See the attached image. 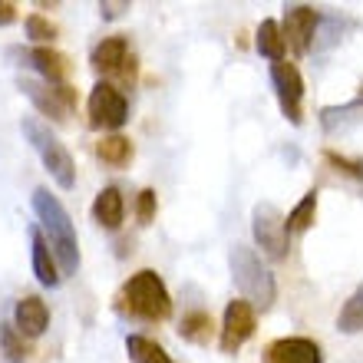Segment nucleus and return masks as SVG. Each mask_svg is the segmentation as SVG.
Masks as SVG:
<instances>
[{
    "label": "nucleus",
    "instance_id": "nucleus-1",
    "mask_svg": "<svg viewBox=\"0 0 363 363\" xmlns=\"http://www.w3.org/2000/svg\"><path fill=\"white\" fill-rule=\"evenodd\" d=\"M33 211L40 218V231L47 238L50 251L60 264V274L69 277L79 271V238H77V225L69 218V211L63 208V201L53 195L50 189H33Z\"/></svg>",
    "mask_w": 363,
    "mask_h": 363
},
{
    "label": "nucleus",
    "instance_id": "nucleus-2",
    "mask_svg": "<svg viewBox=\"0 0 363 363\" xmlns=\"http://www.w3.org/2000/svg\"><path fill=\"white\" fill-rule=\"evenodd\" d=\"M116 311L123 317L143 320V324H162V320L172 317V294H169L165 281L159 277V271L143 268L119 287Z\"/></svg>",
    "mask_w": 363,
    "mask_h": 363
},
{
    "label": "nucleus",
    "instance_id": "nucleus-3",
    "mask_svg": "<svg viewBox=\"0 0 363 363\" xmlns=\"http://www.w3.org/2000/svg\"><path fill=\"white\" fill-rule=\"evenodd\" d=\"M228 268H231V281L238 287L241 301H248L251 307H261V311H268V307L274 304L277 281H274V274L261 264L255 248H248V245H231Z\"/></svg>",
    "mask_w": 363,
    "mask_h": 363
},
{
    "label": "nucleus",
    "instance_id": "nucleus-4",
    "mask_svg": "<svg viewBox=\"0 0 363 363\" xmlns=\"http://www.w3.org/2000/svg\"><path fill=\"white\" fill-rule=\"evenodd\" d=\"M20 129H23V139L30 143V149L40 155L43 169L53 175V182L67 191L73 189V185H77V162H73V155H69L67 145L60 143V135L50 129V123H43L37 116H23Z\"/></svg>",
    "mask_w": 363,
    "mask_h": 363
},
{
    "label": "nucleus",
    "instance_id": "nucleus-5",
    "mask_svg": "<svg viewBox=\"0 0 363 363\" xmlns=\"http://www.w3.org/2000/svg\"><path fill=\"white\" fill-rule=\"evenodd\" d=\"M251 231H255L258 248L264 251L271 261H284L287 258V245H291L287 221L271 201H258V205H255V211H251Z\"/></svg>",
    "mask_w": 363,
    "mask_h": 363
},
{
    "label": "nucleus",
    "instance_id": "nucleus-6",
    "mask_svg": "<svg viewBox=\"0 0 363 363\" xmlns=\"http://www.w3.org/2000/svg\"><path fill=\"white\" fill-rule=\"evenodd\" d=\"M271 86H274L277 96V106L291 125H301L304 123V77L294 63H271Z\"/></svg>",
    "mask_w": 363,
    "mask_h": 363
},
{
    "label": "nucleus",
    "instance_id": "nucleus-7",
    "mask_svg": "<svg viewBox=\"0 0 363 363\" xmlns=\"http://www.w3.org/2000/svg\"><path fill=\"white\" fill-rule=\"evenodd\" d=\"M86 113H89V125L93 129H123L125 119H129V103L125 96L113 86V83H96L93 93L86 99Z\"/></svg>",
    "mask_w": 363,
    "mask_h": 363
},
{
    "label": "nucleus",
    "instance_id": "nucleus-8",
    "mask_svg": "<svg viewBox=\"0 0 363 363\" xmlns=\"http://www.w3.org/2000/svg\"><path fill=\"white\" fill-rule=\"evenodd\" d=\"M20 89L53 123H67V116L77 109V89L69 86V83L50 86V83H37V79H20Z\"/></svg>",
    "mask_w": 363,
    "mask_h": 363
},
{
    "label": "nucleus",
    "instance_id": "nucleus-9",
    "mask_svg": "<svg viewBox=\"0 0 363 363\" xmlns=\"http://www.w3.org/2000/svg\"><path fill=\"white\" fill-rule=\"evenodd\" d=\"M255 327H258V317H255V307L248 301H231L225 307V317H221V330H218V347L221 354H235L241 347L251 340L255 334Z\"/></svg>",
    "mask_w": 363,
    "mask_h": 363
},
{
    "label": "nucleus",
    "instance_id": "nucleus-10",
    "mask_svg": "<svg viewBox=\"0 0 363 363\" xmlns=\"http://www.w3.org/2000/svg\"><path fill=\"white\" fill-rule=\"evenodd\" d=\"M317 23H320V13L307 4H291L284 10V23H281V33H284V47H291L294 57H304L311 43L317 37Z\"/></svg>",
    "mask_w": 363,
    "mask_h": 363
},
{
    "label": "nucleus",
    "instance_id": "nucleus-11",
    "mask_svg": "<svg viewBox=\"0 0 363 363\" xmlns=\"http://www.w3.org/2000/svg\"><path fill=\"white\" fill-rule=\"evenodd\" d=\"M89 63H93V69L103 73V77H109V73H123L125 79L135 77V67H133L135 60H133V53H129V40L125 37H106L103 43H96Z\"/></svg>",
    "mask_w": 363,
    "mask_h": 363
},
{
    "label": "nucleus",
    "instance_id": "nucleus-12",
    "mask_svg": "<svg viewBox=\"0 0 363 363\" xmlns=\"http://www.w3.org/2000/svg\"><path fill=\"white\" fill-rule=\"evenodd\" d=\"M264 363H324V354L311 337H281L264 347Z\"/></svg>",
    "mask_w": 363,
    "mask_h": 363
},
{
    "label": "nucleus",
    "instance_id": "nucleus-13",
    "mask_svg": "<svg viewBox=\"0 0 363 363\" xmlns=\"http://www.w3.org/2000/svg\"><path fill=\"white\" fill-rule=\"evenodd\" d=\"M10 53H20L27 67H33L40 77L47 79L50 86H63L69 77V60L53 47H33V50H10Z\"/></svg>",
    "mask_w": 363,
    "mask_h": 363
},
{
    "label": "nucleus",
    "instance_id": "nucleus-14",
    "mask_svg": "<svg viewBox=\"0 0 363 363\" xmlns=\"http://www.w3.org/2000/svg\"><path fill=\"white\" fill-rule=\"evenodd\" d=\"M13 327H17L27 340L43 334L50 327V307L43 304V297H37V294L20 297L17 307H13Z\"/></svg>",
    "mask_w": 363,
    "mask_h": 363
},
{
    "label": "nucleus",
    "instance_id": "nucleus-15",
    "mask_svg": "<svg viewBox=\"0 0 363 363\" xmlns=\"http://www.w3.org/2000/svg\"><path fill=\"white\" fill-rule=\"evenodd\" d=\"M30 261H33V274H37V281L43 287H57L63 281L60 264L53 258V251H50L47 238H43V231H40V225L30 228Z\"/></svg>",
    "mask_w": 363,
    "mask_h": 363
},
{
    "label": "nucleus",
    "instance_id": "nucleus-16",
    "mask_svg": "<svg viewBox=\"0 0 363 363\" xmlns=\"http://www.w3.org/2000/svg\"><path fill=\"white\" fill-rule=\"evenodd\" d=\"M123 218H125L123 191L109 185V189H103L93 199V221L99 225V228H106V231H116L119 225H123Z\"/></svg>",
    "mask_w": 363,
    "mask_h": 363
},
{
    "label": "nucleus",
    "instance_id": "nucleus-17",
    "mask_svg": "<svg viewBox=\"0 0 363 363\" xmlns=\"http://www.w3.org/2000/svg\"><path fill=\"white\" fill-rule=\"evenodd\" d=\"M255 50L261 57H268L271 63H281L287 53L284 47V33H281V23L277 20H261L258 33H255Z\"/></svg>",
    "mask_w": 363,
    "mask_h": 363
},
{
    "label": "nucleus",
    "instance_id": "nucleus-18",
    "mask_svg": "<svg viewBox=\"0 0 363 363\" xmlns=\"http://www.w3.org/2000/svg\"><path fill=\"white\" fill-rule=\"evenodd\" d=\"M96 155H99V162L109 165V169H123V165L133 162V143L125 139V135H103L99 143H96Z\"/></svg>",
    "mask_w": 363,
    "mask_h": 363
},
{
    "label": "nucleus",
    "instance_id": "nucleus-19",
    "mask_svg": "<svg viewBox=\"0 0 363 363\" xmlns=\"http://www.w3.org/2000/svg\"><path fill=\"white\" fill-rule=\"evenodd\" d=\"M125 354L133 363H172V357L162 350V344H155L143 334H129L125 337Z\"/></svg>",
    "mask_w": 363,
    "mask_h": 363
},
{
    "label": "nucleus",
    "instance_id": "nucleus-20",
    "mask_svg": "<svg viewBox=\"0 0 363 363\" xmlns=\"http://www.w3.org/2000/svg\"><path fill=\"white\" fill-rule=\"evenodd\" d=\"M337 330L340 334H363V284L344 301L337 314Z\"/></svg>",
    "mask_w": 363,
    "mask_h": 363
},
{
    "label": "nucleus",
    "instance_id": "nucleus-21",
    "mask_svg": "<svg viewBox=\"0 0 363 363\" xmlns=\"http://www.w3.org/2000/svg\"><path fill=\"white\" fill-rule=\"evenodd\" d=\"M314 218H317V189H311L304 199L291 208V215L284 218L287 221V235H301V231H307L311 225H314Z\"/></svg>",
    "mask_w": 363,
    "mask_h": 363
},
{
    "label": "nucleus",
    "instance_id": "nucleus-22",
    "mask_svg": "<svg viewBox=\"0 0 363 363\" xmlns=\"http://www.w3.org/2000/svg\"><path fill=\"white\" fill-rule=\"evenodd\" d=\"M211 314L208 311H191L189 317H182V327H179V337L189 340V344H208L211 340Z\"/></svg>",
    "mask_w": 363,
    "mask_h": 363
},
{
    "label": "nucleus",
    "instance_id": "nucleus-23",
    "mask_svg": "<svg viewBox=\"0 0 363 363\" xmlns=\"http://www.w3.org/2000/svg\"><path fill=\"white\" fill-rule=\"evenodd\" d=\"M0 354L7 363H23L30 357L27 337L20 334L13 324H0Z\"/></svg>",
    "mask_w": 363,
    "mask_h": 363
},
{
    "label": "nucleus",
    "instance_id": "nucleus-24",
    "mask_svg": "<svg viewBox=\"0 0 363 363\" xmlns=\"http://www.w3.org/2000/svg\"><path fill=\"white\" fill-rule=\"evenodd\" d=\"M27 37L43 47V43H53V40H57V27H53L43 13H30L27 17Z\"/></svg>",
    "mask_w": 363,
    "mask_h": 363
},
{
    "label": "nucleus",
    "instance_id": "nucleus-25",
    "mask_svg": "<svg viewBox=\"0 0 363 363\" xmlns=\"http://www.w3.org/2000/svg\"><path fill=\"white\" fill-rule=\"evenodd\" d=\"M155 208H159L155 189H143L139 191V199H135V218H139V225H152Z\"/></svg>",
    "mask_w": 363,
    "mask_h": 363
},
{
    "label": "nucleus",
    "instance_id": "nucleus-26",
    "mask_svg": "<svg viewBox=\"0 0 363 363\" xmlns=\"http://www.w3.org/2000/svg\"><path fill=\"white\" fill-rule=\"evenodd\" d=\"M324 159L334 165L337 172L350 175V179H363V162H350V159H344V155H337V152H324Z\"/></svg>",
    "mask_w": 363,
    "mask_h": 363
},
{
    "label": "nucleus",
    "instance_id": "nucleus-27",
    "mask_svg": "<svg viewBox=\"0 0 363 363\" xmlns=\"http://www.w3.org/2000/svg\"><path fill=\"white\" fill-rule=\"evenodd\" d=\"M123 10H129V4L125 0H119V4H113V0H106V4H99V13H103L106 20H116Z\"/></svg>",
    "mask_w": 363,
    "mask_h": 363
},
{
    "label": "nucleus",
    "instance_id": "nucleus-28",
    "mask_svg": "<svg viewBox=\"0 0 363 363\" xmlns=\"http://www.w3.org/2000/svg\"><path fill=\"white\" fill-rule=\"evenodd\" d=\"M17 20V4H10V0H0V27H7Z\"/></svg>",
    "mask_w": 363,
    "mask_h": 363
}]
</instances>
